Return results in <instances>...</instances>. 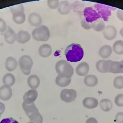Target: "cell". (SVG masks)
<instances>
[{
	"instance_id": "cb8c5ba5",
	"label": "cell",
	"mask_w": 123,
	"mask_h": 123,
	"mask_svg": "<svg viewBox=\"0 0 123 123\" xmlns=\"http://www.w3.org/2000/svg\"><path fill=\"white\" fill-rule=\"evenodd\" d=\"M84 81L86 86L92 87L97 85L98 82V78L95 75H88L86 76Z\"/></svg>"
},
{
	"instance_id": "ab89813d",
	"label": "cell",
	"mask_w": 123,
	"mask_h": 123,
	"mask_svg": "<svg viewBox=\"0 0 123 123\" xmlns=\"http://www.w3.org/2000/svg\"><path fill=\"white\" fill-rule=\"evenodd\" d=\"M119 33H120V35L123 38V27L121 29Z\"/></svg>"
},
{
	"instance_id": "30bf717a",
	"label": "cell",
	"mask_w": 123,
	"mask_h": 123,
	"mask_svg": "<svg viewBox=\"0 0 123 123\" xmlns=\"http://www.w3.org/2000/svg\"><path fill=\"white\" fill-rule=\"evenodd\" d=\"M109 73H123V60L119 62L111 60Z\"/></svg>"
},
{
	"instance_id": "f1b7e54d",
	"label": "cell",
	"mask_w": 123,
	"mask_h": 123,
	"mask_svg": "<svg viewBox=\"0 0 123 123\" xmlns=\"http://www.w3.org/2000/svg\"><path fill=\"white\" fill-rule=\"evenodd\" d=\"M112 50L115 53L118 55L123 54V41L118 40L116 41L112 46Z\"/></svg>"
},
{
	"instance_id": "e575fe53",
	"label": "cell",
	"mask_w": 123,
	"mask_h": 123,
	"mask_svg": "<svg viewBox=\"0 0 123 123\" xmlns=\"http://www.w3.org/2000/svg\"><path fill=\"white\" fill-rule=\"evenodd\" d=\"M115 121L117 123H123V112H119L117 114Z\"/></svg>"
},
{
	"instance_id": "3957f363",
	"label": "cell",
	"mask_w": 123,
	"mask_h": 123,
	"mask_svg": "<svg viewBox=\"0 0 123 123\" xmlns=\"http://www.w3.org/2000/svg\"><path fill=\"white\" fill-rule=\"evenodd\" d=\"M55 69L59 75L62 78H70L74 73L72 66L68 61L61 60L57 62Z\"/></svg>"
},
{
	"instance_id": "4fadbf2b",
	"label": "cell",
	"mask_w": 123,
	"mask_h": 123,
	"mask_svg": "<svg viewBox=\"0 0 123 123\" xmlns=\"http://www.w3.org/2000/svg\"><path fill=\"white\" fill-rule=\"evenodd\" d=\"M4 38L7 44H12L16 40L17 34L10 26H7V29L4 33Z\"/></svg>"
},
{
	"instance_id": "9a60e30c",
	"label": "cell",
	"mask_w": 123,
	"mask_h": 123,
	"mask_svg": "<svg viewBox=\"0 0 123 123\" xmlns=\"http://www.w3.org/2000/svg\"><path fill=\"white\" fill-rule=\"evenodd\" d=\"M38 52L40 56L42 57H48L51 55L52 48L49 44H43L39 47Z\"/></svg>"
},
{
	"instance_id": "8d00e7d4",
	"label": "cell",
	"mask_w": 123,
	"mask_h": 123,
	"mask_svg": "<svg viewBox=\"0 0 123 123\" xmlns=\"http://www.w3.org/2000/svg\"><path fill=\"white\" fill-rule=\"evenodd\" d=\"M117 16L119 20L123 22V10H118L117 12Z\"/></svg>"
},
{
	"instance_id": "4dcf8cb0",
	"label": "cell",
	"mask_w": 123,
	"mask_h": 123,
	"mask_svg": "<svg viewBox=\"0 0 123 123\" xmlns=\"http://www.w3.org/2000/svg\"><path fill=\"white\" fill-rule=\"evenodd\" d=\"M115 103L119 107H123V94L117 95L114 100Z\"/></svg>"
},
{
	"instance_id": "f35d334b",
	"label": "cell",
	"mask_w": 123,
	"mask_h": 123,
	"mask_svg": "<svg viewBox=\"0 0 123 123\" xmlns=\"http://www.w3.org/2000/svg\"><path fill=\"white\" fill-rule=\"evenodd\" d=\"M86 123H98L97 120L94 118H90L87 120Z\"/></svg>"
},
{
	"instance_id": "d6a6232c",
	"label": "cell",
	"mask_w": 123,
	"mask_h": 123,
	"mask_svg": "<svg viewBox=\"0 0 123 123\" xmlns=\"http://www.w3.org/2000/svg\"><path fill=\"white\" fill-rule=\"evenodd\" d=\"M7 26L6 22L1 18H0V32L3 33L7 29Z\"/></svg>"
},
{
	"instance_id": "7c38bea8",
	"label": "cell",
	"mask_w": 123,
	"mask_h": 123,
	"mask_svg": "<svg viewBox=\"0 0 123 123\" xmlns=\"http://www.w3.org/2000/svg\"><path fill=\"white\" fill-rule=\"evenodd\" d=\"M111 60H100L96 64V68L99 72L101 73H109Z\"/></svg>"
},
{
	"instance_id": "8992f818",
	"label": "cell",
	"mask_w": 123,
	"mask_h": 123,
	"mask_svg": "<svg viewBox=\"0 0 123 123\" xmlns=\"http://www.w3.org/2000/svg\"><path fill=\"white\" fill-rule=\"evenodd\" d=\"M18 63L23 74L26 75H29L33 64L31 58L28 55H23L20 58Z\"/></svg>"
},
{
	"instance_id": "ba28073f",
	"label": "cell",
	"mask_w": 123,
	"mask_h": 123,
	"mask_svg": "<svg viewBox=\"0 0 123 123\" xmlns=\"http://www.w3.org/2000/svg\"><path fill=\"white\" fill-rule=\"evenodd\" d=\"M38 96V92L36 89L29 90L23 96L24 102L28 105L34 103Z\"/></svg>"
},
{
	"instance_id": "83f0119b",
	"label": "cell",
	"mask_w": 123,
	"mask_h": 123,
	"mask_svg": "<svg viewBox=\"0 0 123 123\" xmlns=\"http://www.w3.org/2000/svg\"><path fill=\"white\" fill-rule=\"evenodd\" d=\"M92 28L96 32H100L103 31L105 27L104 22L101 20H96L91 23Z\"/></svg>"
},
{
	"instance_id": "52a82bcc",
	"label": "cell",
	"mask_w": 123,
	"mask_h": 123,
	"mask_svg": "<svg viewBox=\"0 0 123 123\" xmlns=\"http://www.w3.org/2000/svg\"><path fill=\"white\" fill-rule=\"evenodd\" d=\"M76 96V91L73 89H65L61 92L60 94L62 100L68 103L75 100Z\"/></svg>"
},
{
	"instance_id": "d4e9b609",
	"label": "cell",
	"mask_w": 123,
	"mask_h": 123,
	"mask_svg": "<svg viewBox=\"0 0 123 123\" xmlns=\"http://www.w3.org/2000/svg\"><path fill=\"white\" fill-rule=\"evenodd\" d=\"M99 106L103 111L108 112L110 111L113 107V103L108 99H104L99 102Z\"/></svg>"
},
{
	"instance_id": "7a4b0ae2",
	"label": "cell",
	"mask_w": 123,
	"mask_h": 123,
	"mask_svg": "<svg viewBox=\"0 0 123 123\" xmlns=\"http://www.w3.org/2000/svg\"><path fill=\"white\" fill-rule=\"evenodd\" d=\"M22 107L30 122L34 123H43V116L34 103L28 105L23 102L22 103Z\"/></svg>"
},
{
	"instance_id": "277c9868",
	"label": "cell",
	"mask_w": 123,
	"mask_h": 123,
	"mask_svg": "<svg viewBox=\"0 0 123 123\" xmlns=\"http://www.w3.org/2000/svg\"><path fill=\"white\" fill-rule=\"evenodd\" d=\"M32 35L33 39L36 41H47L50 37V32L46 26L41 25L33 30Z\"/></svg>"
},
{
	"instance_id": "4316f807",
	"label": "cell",
	"mask_w": 123,
	"mask_h": 123,
	"mask_svg": "<svg viewBox=\"0 0 123 123\" xmlns=\"http://www.w3.org/2000/svg\"><path fill=\"white\" fill-rule=\"evenodd\" d=\"M71 78H62L58 75L55 80V82L57 85L62 87H67L71 83Z\"/></svg>"
},
{
	"instance_id": "ac0fdd59",
	"label": "cell",
	"mask_w": 123,
	"mask_h": 123,
	"mask_svg": "<svg viewBox=\"0 0 123 123\" xmlns=\"http://www.w3.org/2000/svg\"><path fill=\"white\" fill-rule=\"evenodd\" d=\"M31 39L30 34L27 31L21 30L17 34L16 41L20 44L28 42Z\"/></svg>"
},
{
	"instance_id": "d590c367",
	"label": "cell",
	"mask_w": 123,
	"mask_h": 123,
	"mask_svg": "<svg viewBox=\"0 0 123 123\" xmlns=\"http://www.w3.org/2000/svg\"><path fill=\"white\" fill-rule=\"evenodd\" d=\"M0 123H19L18 121L14 119L13 118H5L3 119Z\"/></svg>"
},
{
	"instance_id": "44dd1931",
	"label": "cell",
	"mask_w": 123,
	"mask_h": 123,
	"mask_svg": "<svg viewBox=\"0 0 123 123\" xmlns=\"http://www.w3.org/2000/svg\"><path fill=\"white\" fill-rule=\"evenodd\" d=\"M112 48L110 45H104L99 49V54L103 59L108 58L112 53Z\"/></svg>"
},
{
	"instance_id": "836d02e7",
	"label": "cell",
	"mask_w": 123,
	"mask_h": 123,
	"mask_svg": "<svg viewBox=\"0 0 123 123\" xmlns=\"http://www.w3.org/2000/svg\"><path fill=\"white\" fill-rule=\"evenodd\" d=\"M81 26L86 30H89L92 28L91 23L88 22L85 19L81 21Z\"/></svg>"
},
{
	"instance_id": "e0dca14e",
	"label": "cell",
	"mask_w": 123,
	"mask_h": 123,
	"mask_svg": "<svg viewBox=\"0 0 123 123\" xmlns=\"http://www.w3.org/2000/svg\"><path fill=\"white\" fill-rule=\"evenodd\" d=\"M83 104L84 107L88 109H94L98 105V101L93 97H86L83 99Z\"/></svg>"
},
{
	"instance_id": "60d3db41",
	"label": "cell",
	"mask_w": 123,
	"mask_h": 123,
	"mask_svg": "<svg viewBox=\"0 0 123 123\" xmlns=\"http://www.w3.org/2000/svg\"><path fill=\"white\" fill-rule=\"evenodd\" d=\"M27 123H34V122H27Z\"/></svg>"
},
{
	"instance_id": "603a6c76",
	"label": "cell",
	"mask_w": 123,
	"mask_h": 123,
	"mask_svg": "<svg viewBox=\"0 0 123 123\" xmlns=\"http://www.w3.org/2000/svg\"><path fill=\"white\" fill-rule=\"evenodd\" d=\"M18 66V62L14 58L12 57H8L5 62V66L6 68L9 72L13 71L16 69Z\"/></svg>"
},
{
	"instance_id": "7402d4cb",
	"label": "cell",
	"mask_w": 123,
	"mask_h": 123,
	"mask_svg": "<svg viewBox=\"0 0 123 123\" xmlns=\"http://www.w3.org/2000/svg\"><path fill=\"white\" fill-rule=\"evenodd\" d=\"M85 19L88 23H92L96 21V12L90 7H86L84 10Z\"/></svg>"
},
{
	"instance_id": "484cf974",
	"label": "cell",
	"mask_w": 123,
	"mask_h": 123,
	"mask_svg": "<svg viewBox=\"0 0 123 123\" xmlns=\"http://www.w3.org/2000/svg\"><path fill=\"white\" fill-rule=\"evenodd\" d=\"M16 78L12 74H6L3 78L2 82L3 84L7 85L10 87H12L14 84Z\"/></svg>"
},
{
	"instance_id": "5b68a950",
	"label": "cell",
	"mask_w": 123,
	"mask_h": 123,
	"mask_svg": "<svg viewBox=\"0 0 123 123\" xmlns=\"http://www.w3.org/2000/svg\"><path fill=\"white\" fill-rule=\"evenodd\" d=\"M13 14L14 21L18 25H21L25 22V15L24 13V6L22 4L13 6L10 8Z\"/></svg>"
},
{
	"instance_id": "5bb4252c",
	"label": "cell",
	"mask_w": 123,
	"mask_h": 123,
	"mask_svg": "<svg viewBox=\"0 0 123 123\" xmlns=\"http://www.w3.org/2000/svg\"><path fill=\"white\" fill-rule=\"evenodd\" d=\"M28 20L30 25L37 27L41 26L43 21L40 15L37 13L30 14L28 18Z\"/></svg>"
},
{
	"instance_id": "ffe728a7",
	"label": "cell",
	"mask_w": 123,
	"mask_h": 123,
	"mask_svg": "<svg viewBox=\"0 0 123 123\" xmlns=\"http://www.w3.org/2000/svg\"><path fill=\"white\" fill-rule=\"evenodd\" d=\"M28 85L32 89H36L38 87L40 83V80L38 76L34 74L30 75L27 80Z\"/></svg>"
},
{
	"instance_id": "1f68e13d",
	"label": "cell",
	"mask_w": 123,
	"mask_h": 123,
	"mask_svg": "<svg viewBox=\"0 0 123 123\" xmlns=\"http://www.w3.org/2000/svg\"><path fill=\"white\" fill-rule=\"evenodd\" d=\"M59 3V1L57 0H49L47 2L49 7L53 9H58Z\"/></svg>"
},
{
	"instance_id": "6da1fadb",
	"label": "cell",
	"mask_w": 123,
	"mask_h": 123,
	"mask_svg": "<svg viewBox=\"0 0 123 123\" xmlns=\"http://www.w3.org/2000/svg\"><path fill=\"white\" fill-rule=\"evenodd\" d=\"M84 55L83 50L81 45L75 43L68 46L65 51L66 59L70 62H79L83 58Z\"/></svg>"
},
{
	"instance_id": "d6986e66",
	"label": "cell",
	"mask_w": 123,
	"mask_h": 123,
	"mask_svg": "<svg viewBox=\"0 0 123 123\" xmlns=\"http://www.w3.org/2000/svg\"><path fill=\"white\" fill-rule=\"evenodd\" d=\"M71 10V7L69 2L63 1L59 3L58 8V12L62 15H67L69 14Z\"/></svg>"
},
{
	"instance_id": "74e56055",
	"label": "cell",
	"mask_w": 123,
	"mask_h": 123,
	"mask_svg": "<svg viewBox=\"0 0 123 123\" xmlns=\"http://www.w3.org/2000/svg\"><path fill=\"white\" fill-rule=\"evenodd\" d=\"M5 109V105L3 103L0 102V118H1L2 115Z\"/></svg>"
},
{
	"instance_id": "f546056e",
	"label": "cell",
	"mask_w": 123,
	"mask_h": 123,
	"mask_svg": "<svg viewBox=\"0 0 123 123\" xmlns=\"http://www.w3.org/2000/svg\"><path fill=\"white\" fill-rule=\"evenodd\" d=\"M114 87L117 89H123V77L119 76L116 77L113 81Z\"/></svg>"
},
{
	"instance_id": "9c48e42d",
	"label": "cell",
	"mask_w": 123,
	"mask_h": 123,
	"mask_svg": "<svg viewBox=\"0 0 123 123\" xmlns=\"http://www.w3.org/2000/svg\"><path fill=\"white\" fill-rule=\"evenodd\" d=\"M103 33L104 36L106 39L111 41L115 39L117 36V32L114 26L108 25L105 27Z\"/></svg>"
},
{
	"instance_id": "2e32d148",
	"label": "cell",
	"mask_w": 123,
	"mask_h": 123,
	"mask_svg": "<svg viewBox=\"0 0 123 123\" xmlns=\"http://www.w3.org/2000/svg\"><path fill=\"white\" fill-rule=\"evenodd\" d=\"M89 71L88 64L85 62H81L77 66L76 72L80 76H85L88 73Z\"/></svg>"
},
{
	"instance_id": "8fae6325",
	"label": "cell",
	"mask_w": 123,
	"mask_h": 123,
	"mask_svg": "<svg viewBox=\"0 0 123 123\" xmlns=\"http://www.w3.org/2000/svg\"><path fill=\"white\" fill-rule=\"evenodd\" d=\"M12 96V91L10 86L4 85L0 88V99L6 101L9 100Z\"/></svg>"
}]
</instances>
